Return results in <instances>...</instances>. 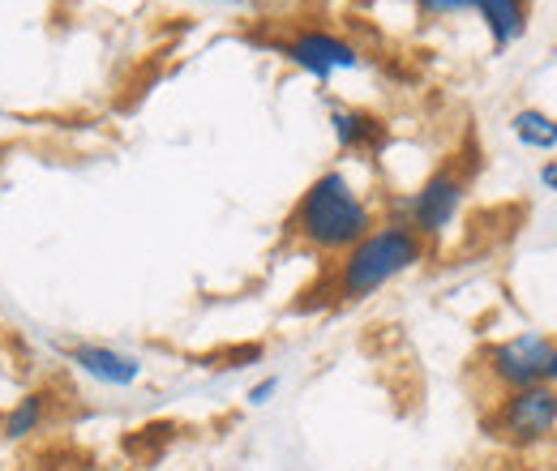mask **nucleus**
Instances as JSON below:
<instances>
[{
  "label": "nucleus",
  "mask_w": 557,
  "mask_h": 471,
  "mask_svg": "<svg viewBox=\"0 0 557 471\" xmlns=\"http://www.w3.org/2000/svg\"><path fill=\"white\" fill-rule=\"evenodd\" d=\"M275 395H278V377H262V382H258V386L249 391V404L262 407V404H271Z\"/></svg>",
  "instance_id": "obj_13"
},
{
  "label": "nucleus",
  "mask_w": 557,
  "mask_h": 471,
  "mask_svg": "<svg viewBox=\"0 0 557 471\" xmlns=\"http://www.w3.org/2000/svg\"><path fill=\"white\" fill-rule=\"evenodd\" d=\"M541 185H545V189H557V159L541 168Z\"/></svg>",
  "instance_id": "obj_15"
},
{
  "label": "nucleus",
  "mask_w": 557,
  "mask_h": 471,
  "mask_svg": "<svg viewBox=\"0 0 557 471\" xmlns=\"http://www.w3.org/2000/svg\"><path fill=\"white\" fill-rule=\"evenodd\" d=\"M549 347H554V338L541 335V331H523V335L502 338V343H493L485 351L488 377H493L506 395H510V391H523V386H536V382H545Z\"/></svg>",
  "instance_id": "obj_4"
},
{
  "label": "nucleus",
  "mask_w": 557,
  "mask_h": 471,
  "mask_svg": "<svg viewBox=\"0 0 557 471\" xmlns=\"http://www.w3.org/2000/svg\"><path fill=\"white\" fill-rule=\"evenodd\" d=\"M44 420H48V395H44V391H30V395H22L17 404L4 411V420H0V437H4V442H22V437L39 433Z\"/></svg>",
  "instance_id": "obj_10"
},
{
  "label": "nucleus",
  "mask_w": 557,
  "mask_h": 471,
  "mask_svg": "<svg viewBox=\"0 0 557 471\" xmlns=\"http://www.w3.org/2000/svg\"><path fill=\"white\" fill-rule=\"evenodd\" d=\"M292 232L318 253H348L373 232V210L351 189L344 172H322L296 202Z\"/></svg>",
  "instance_id": "obj_1"
},
{
  "label": "nucleus",
  "mask_w": 557,
  "mask_h": 471,
  "mask_svg": "<svg viewBox=\"0 0 557 471\" xmlns=\"http://www.w3.org/2000/svg\"><path fill=\"white\" fill-rule=\"evenodd\" d=\"M545 386H557V343L549 347V360H545Z\"/></svg>",
  "instance_id": "obj_14"
},
{
  "label": "nucleus",
  "mask_w": 557,
  "mask_h": 471,
  "mask_svg": "<svg viewBox=\"0 0 557 471\" xmlns=\"http://www.w3.org/2000/svg\"><path fill=\"white\" fill-rule=\"evenodd\" d=\"M472 9L485 17L497 52L510 48V44H519L523 30H528V9H523V0H472Z\"/></svg>",
  "instance_id": "obj_8"
},
{
  "label": "nucleus",
  "mask_w": 557,
  "mask_h": 471,
  "mask_svg": "<svg viewBox=\"0 0 557 471\" xmlns=\"http://www.w3.org/2000/svg\"><path fill=\"white\" fill-rule=\"evenodd\" d=\"M420 13H429V17H455V13H468L472 9V0H417Z\"/></svg>",
  "instance_id": "obj_12"
},
{
  "label": "nucleus",
  "mask_w": 557,
  "mask_h": 471,
  "mask_svg": "<svg viewBox=\"0 0 557 471\" xmlns=\"http://www.w3.org/2000/svg\"><path fill=\"white\" fill-rule=\"evenodd\" d=\"M283 57L296 69H305L309 77H318V82H326V77H335V73H344V69L360 65V52L351 48L348 39L331 35V30H300V35L283 48Z\"/></svg>",
  "instance_id": "obj_6"
},
{
  "label": "nucleus",
  "mask_w": 557,
  "mask_h": 471,
  "mask_svg": "<svg viewBox=\"0 0 557 471\" xmlns=\"http://www.w3.org/2000/svg\"><path fill=\"white\" fill-rule=\"evenodd\" d=\"M420 262H424V240L408 223L391 219L344 253V262L335 267V300H369L373 292H382L386 283H395Z\"/></svg>",
  "instance_id": "obj_2"
},
{
  "label": "nucleus",
  "mask_w": 557,
  "mask_h": 471,
  "mask_svg": "<svg viewBox=\"0 0 557 471\" xmlns=\"http://www.w3.org/2000/svg\"><path fill=\"white\" fill-rule=\"evenodd\" d=\"M485 433L506 442V446H541L557 433V386H523V391H510L502 404L493 407V416L485 420Z\"/></svg>",
  "instance_id": "obj_3"
},
{
  "label": "nucleus",
  "mask_w": 557,
  "mask_h": 471,
  "mask_svg": "<svg viewBox=\"0 0 557 471\" xmlns=\"http://www.w3.org/2000/svg\"><path fill=\"white\" fill-rule=\"evenodd\" d=\"M463 194H468L463 176H455L450 168H442V172H433V176L420 185L412 198L399 202V223H408L420 240H424V236H442V232L455 223V214H459V206H463Z\"/></svg>",
  "instance_id": "obj_5"
},
{
  "label": "nucleus",
  "mask_w": 557,
  "mask_h": 471,
  "mask_svg": "<svg viewBox=\"0 0 557 471\" xmlns=\"http://www.w3.org/2000/svg\"><path fill=\"white\" fill-rule=\"evenodd\" d=\"M510 129L528 150H557V121L541 108H519L510 116Z\"/></svg>",
  "instance_id": "obj_11"
},
{
  "label": "nucleus",
  "mask_w": 557,
  "mask_h": 471,
  "mask_svg": "<svg viewBox=\"0 0 557 471\" xmlns=\"http://www.w3.org/2000/svg\"><path fill=\"white\" fill-rule=\"evenodd\" d=\"M70 360L77 364V373H86L90 382L112 386V391H125L141 377L138 356H129L121 347H108V343H77L70 351Z\"/></svg>",
  "instance_id": "obj_7"
},
{
  "label": "nucleus",
  "mask_w": 557,
  "mask_h": 471,
  "mask_svg": "<svg viewBox=\"0 0 557 471\" xmlns=\"http://www.w3.org/2000/svg\"><path fill=\"white\" fill-rule=\"evenodd\" d=\"M331 129H335L344 150H382V141H386L382 121H373L369 112H356V108H335Z\"/></svg>",
  "instance_id": "obj_9"
}]
</instances>
